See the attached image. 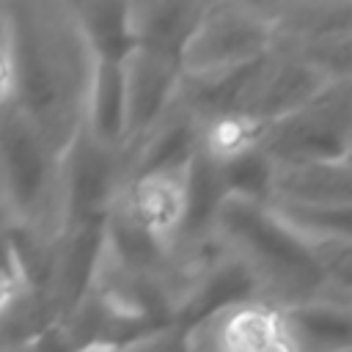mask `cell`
Returning <instances> with one entry per match:
<instances>
[{
	"label": "cell",
	"mask_w": 352,
	"mask_h": 352,
	"mask_svg": "<svg viewBox=\"0 0 352 352\" xmlns=\"http://www.w3.org/2000/svg\"><path fill=\"white\" fill-rule=\"evenodd\" d=\"M8 14L14 30L8 104L66 148L80 132L94 66L72 3H8Z\"/></svg>",
	"instance_id": "obj_1"
},
{
	"label": "cell",
	"mask_w": 352,
	"mask_h": 352,
	"mask_svg": "<svg viewBox=\"0 0 352 352\" xmlns=\"http://www.w3.org/2000/svg\"><path fill=\"white\" fill-rule=\"evenodd\" d=\"M121 80L126 113L124 148H129L176 107L182 94V66L176 58L148 50H132L121 60Z\"/></svg>",
	"instance_id": "obj_9"
},
{
	"label": "cell",
	"mask_w": 352,
	"mask_h": 352,
	"mask_svg": "<svg viewBox=\"0 0 352 352\" xmlns=\"http://www.w3.org/2000/svg\"><path fill=\"white\" fill-rule=\"evenodd\" d=\"M217 170H220L226 198L267 204L270 187H272V160L264 154V148L223 160V162H217Z\"/></svg>",
	"instance_id": "obj_19"
},
{
	"label": "cell",
	"mask_w": 352,
	"mask_h": 352,
	"mask_svg": "<svg viewBox=\"0 0 352 352\" xmlns=\"http://www.w3.org/2000/svg\"><path fill=\"white\" fill-rule=\"evenodd\" d=\"M0 352H14V349H0Z\"/></svg>",
	"instance_id": "obj_23"
},
{
	"label": "cell",
	"mask_w": 352,
	"mask_h": 352,
	"mask_svg": "<svg viewBox=\"0 0 352 352\" xmlns=\"http://www.w3.org/2000/svg\"><path fill=\"white\" fill-rule=\"evenodd\" d=\"M184 176L187 173H148L126 179L113 206L148 236L173 248L184 217Z\"/></svg>",
	"instance_id": "obj_11"
},
{
	"label": "cell",
	"mask_w": 352,
	"mask_h": 352,
	"mask_svg": "<svg viewBox=\"0 0 352 352\" xmlns=\"http://www.w3.org/2000/svg\"><path fill=\"white\" fill-rule=\"evenodd\" d=\"M80 352H118V346H91V349H80Z\"/></svg>",
	"instance_id": "obj_22"
},
{
	"label": "cell",
	"mask_w": 352,
	"mask_h": 352,
	"mask_svg": "<svg viewBox=\"0 0 352 352\" xmlns=\"http://www.w3.org/2000/svg\"><path fill=\"white\" fill-rule=\"evenodd\" d=\"M80 129L94 143H99L104 148H113V151L124 148L126 113H124L121 60H99V58H94Z\"/></svg>",
	"instance_id": "obj_16"
},
{
	"label": "cell",
	"mask_w": 352,
	"mask_h": 352,
	"mask_svg": "<svg viewBox=\"0 0 352 352\" xmlns=\"http://www.w3.org/2000/svg\"><path fill=\"white\" fill-rule=\"evenodd\" d=\"M209 236L253 280L258 300L289 308L305 300L352 302V286L333 283L319 261L270 214L264 204L226 198Z\"/></svg>",
	"instance_id": "obj_2"
},
{
	"label": "cell",
	"mask_w": 352,
	"mask_h": 352,
	"mask_svg": "<svg viewBox=\"0 0 352 352\" xmlns=\"http://www.w3.org/2000/svg\"><path fill=\"white\" fill-rule=\"evenodd\" d=\"M275 50V30L258 0L206 3L179 55L184 77L220 74L264 60Z\"/></svg>",
	"instance_id": "obj_4"
},
{
	"label": "cell",
	"mask_w": 352,
	"mask_h": 352,
	"mask_svg": "<svg viewBox=\"0 0 352 352\" xmlns=\"http://www.w3.org/2000/svg\"><path fill=\"white\" fill-rule=\"evenodd\" d=\"M336 85L341 82H330L322 72H316L294 52L275 47V52L264 58V63L258 66L253 88L236 116H248L253 121L272 126L280 118L308 107Z\"/></svg>",
	"instance_id": "obj_8"
},
{
	"label": "cell",
	"mask_w": 352,
	"mask_h": 352,
	"mask_svg": "<svg viewBox=\"0 0 352 352\" xmlns=\"http://www.w3.org/2000/svg\"><path fill=\"white\" fill-rule=\"evenodd\" d=\"M190 330L192 352H297L283 308L248 300Z\"/></svg>",
	"instance_id": "obj_7"
},
{
	"label": "cell",
	"mask_w": 352,
	"mask_h": 352,
	"mask_svg": "<svg viewBox=\"0 0 352 352\" xmlns=\"http://www.w3.org/2000/svg\"><path fill=\"white\" fill-rule=\"evenodd\" d=\"M267 201L297 206H352V160L272 162Z\"/></svg>",
	"instance_id": "obj_13"
},
{
	"label": "cell",
	"mask_w": 352,
	"mask_h": 352,
	"mask_svg": "<svg viewBox=\"0 0 352 352\" xmlns=\"http://www.w3.org/2000/svg\"><path fill=\"white\" fill-rule=\"evenodd\" d=\"M118 352H192L190 330L182 324H165L132 338L129 344L118 346Z\"/></svg>",
	"instance_id": "obj_20"
},
{
	"label": "cell",
	"mask_w": 352,
	"mask_h": 352,
	"mask_svg": "<svg viewBox=\"0 0 352 352\" xmlns=\"http://www.w3.org/2000/svg\"><path fill=\"white\" fill-rule=\"evenodd\" d=\"M275 47H297L352 33V0H264Z\"/></svg>",
	"instance_id": "obj_14"
},
{
	"label": "cell",
	"mask_w": 352,
	"mask_h": 352,
	"mask_svg": "<svg viewBox=\"0 0 352 352\" xmlns=\"http://www.w3.org/2000/svg\"><path fill=\"white\" fill-rule=\"evenodd\" d=\"M264 154L272 162L352 160V82H341L308 107L270 126Z\"/></svg>",
	"instance_id": "obj_5"
},
{
	"label": "cell",
	"mask_w": 352,
	"mask_h": 352,
	"mask_svg": "<svg viewBox=\"0 0 352 352\" xmlns=\"http://www.w3.org/2000/svg\"><path fill=\"white\" fill-rule=\"evenodd\" d=\"M60 170L63 148L6 104L0 110V204L11 226L50 236L63 231Z\"/></svg>",
	"instance_id": "obj_3"
},
{
	"label": "cell",
	"mask_w": 352,
	"mask_h": 352,
	"mask_svg": "<svg viewBox=\"0 0 352 352\" xmlns=\"http://www.w3.org/2000/svg\"><path fill=\"white\" fill-rule=\"evenodd\" d=\"M3 107H6V104H3V102H0V110H3Z\"/></svg>",
	"instance_id": "obj_24"
},
{
	"label": "cell",
	"mask_w": 352,
	"mask_h": 352,
	"mask_svg": "<svg viewBox=\"0 0 352 352\" xmlns=\"http://www.w3.org/2000/svg\"><path fill=\"white\" fill-rule=\"evenodd\" d=\"M72 14L94 58L124 60L135 50L129 3H72Z\"/></svg>",
	"instance_id": "obj_18"
},
{
	"label": "cell",
	"mask_w": 352,
	"mask_h": 352,
	"mask_svg": "<svg viewBox=\"0 0 352 352\" xmlns=\"http://www.w3.org/2000/svg\"><path fill=\"white\" fill-rule=\"evenodd\" d=\"M201 151V121L182 104L154 124L140 140L121 151L124 182L148 173H187Z\"/></svg>",
	"instance_id": "obj_10"
},
{
	"label": "cell",
	"mask_w": 352,
	"mask_h": 352,
	"mask_svg": "<svg viewBox=\"0 0 352 352\" xmlns=\"http://www.w3.org/2000/svg\"><path fill=\"white\" fill-rule=\"evenodd\" d=\"M248 300H258L250 275L217 248L214 256L201 267V272L187 283L173 322L182 327H195L204 319Z\"/></svg>",
	"instance_id": "obj_12"
},
{
	"label": "cell",
	"mask_w": 352,
	"mask_h": 352,
	"mask_svg": "<svg viewBox=\"0 0 352 352\" xmlns=\"http://www.w3.org/2000/svg\"><path fill=\"white\" fill-rule=\"evenodd\" d=\"M206 3L190 0H154L129 3V25L135 50H148L157 55L176 58L187 47Z\"/></svg>",
	"instance_id": "obj_15"
},
{
	"label": "cell",
	"mask_w": 352,
	"mask_h": 352,
	"mask_svg": "<svg viewBox=\"0 0 352 352\" xmlns=\"http://www.w3.org/2000/svg\"><path fill=\"white\" fill-rule=\"evenodd\" d=\"M11 74H14V30L8 3H0V102L11 99Z\"/></svg>",
	"instance_id": "obj_21"
},
{
	"label": "cell",
	"mask_w": 352,
	"mask_h": 352,
	"mask_svg": "<svg viewBox=\"0 0 352 352\" xmlns=\"http://www.w3.org/2000/svg\"><path fill=\"white\" fill-rule=\"evenodd\" d=\"M124 187L121 151L94 143L82 129L63 148L60 217L66 228H96Z\"/></svg>",
	"instance_id": "obj_6"
},
{
	"label": "cell",
	"mask_w": 352,
	"mask_h": 352,
	"mask_svg": "<svg viewBox=\"0 0 352 352\" xmlns=\"http://www.w3.org/2000/svg\"><path fill=\"white\" fill-rule=\"evenodd\" d=\"M283 314L297 352H352V302L316 297Z\"/></svg>",
	"instance_id": "obj_17"
}]
</instances>
